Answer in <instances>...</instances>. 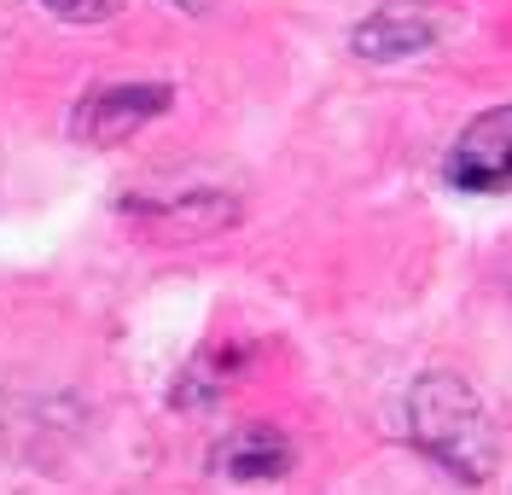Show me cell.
Listing matches in <instances>:
<instances>
[{"mask_svg":"<svg viewBox=\"0 0 512 495\" xmlns=\"http://www.w3.org/2000/svg\"><path fill=\"white\" fill-rule=\"evenodd\" d=\"M408 431L414 443L431 455L437 466H448L460 484H483L501 449H495V426L489 408L478 402V391L460 373H425L408 391Z\"/></svg>","mask_w":512,"mask_h":495,"instance_id":"cell-1","label":"cell"},{"mask_svg":"<svg viewBox=\"0 0 512 495\" xmlns=\"http://www.w3.org/2000/svg\"><path fill=\"white\" fill-rule=\"evenodd\" d=\"M443 175L460 193H512V105H495L460 129Z\"/></svg>","mask_w":512,"mask_h":495,"instance_id":"cell-2","label":"cell"},{"mask_svg":"<svg viewBox=\"0 0 512 495\" xmlns=\"http://www.w3.org/2000/svg\"><path fill=\"white\" fill-rule=\"evenodd\" d=\"M443 12L431 6V0H390L379 6L373 18H361L350 35V47L361 59H373V65H396V59H419V53H431L437 41H443Z\"/></svg>","mask_w":512,"mask_h":495,"instance_id":"cell-3","label":"cell"},{"mask_svg":"<svg viewBox=\"0 0 512 495\" xmlns=\"http://www.w3.org/2000/svg\"><path fill=\"white\" fill-rule=\"evenodd\" d=\"M169 111V88L163 82H123V88H99V94L82 99L76 111V140L88 146H117L140 123H152Z\"/></svg>","mask_w":512,"mask_h":495,"instance_id":"cell-4","label":"cell"},{"mask_svg":"<svg viewBox=\"0 0 512 495\" xmlns=\"http://www.w3.org/2000/svg\"><path fill=\"white\" fill-rule=\"evenodd\" d=\"M216 466H222L227 478L262 484V478H280L291 466V443H286V431H274V426H245L216 449Z\"/></svg>","mask_w":512,"mask_h":495,"instance_id":"cell-5","label":"cell"},{"mask_svg":"<svg viewBox=\"0 0 512 495\" xmlns=\"http://www.w3.org/2000/svg\"><path fill=\"white\" fill-rule=\"evenodd\" d=\"M47 12H59L70 24H99V18H111V12H123V0H41Z\"/></svg>","mask_w":512,"mask_h":495,"instance_id":"cell-6","label":"cell"}]
</instances>
